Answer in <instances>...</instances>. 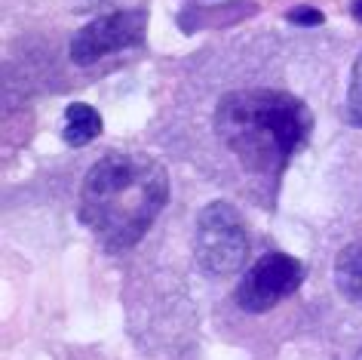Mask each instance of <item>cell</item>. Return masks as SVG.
Instances as JSON below:
<instances>
[{
  "mask_svg": "<svg viewBox=\"0 0 362 360\" xmlns=\"http://www.w3.org/2000/svg\"><path fill=\"white\" fill-rule=\"evenodd\" d=\"M62 136H65L71 148H83L93 139L102 136V117H98L93 105L71 102L65 111V133H62Z\"/></svg>",
  "mask_w": 362,
  "mask_h": 360,
  "instance_id": "obj_6",
  "label": "cell"
},
{
  "mask_svg": "<svg viewBox=\"0 0 362 360\" xmlns=\"http://www.w3.org/2000/svg\"><path fill=\"white\" fill-rule=\"evenodd\" d=\"M169 197V179L148 154H105L80 188V219L107 249L144 237Z\"/></svg>",
  "mask_w": 362,
  "mask_h": 360,
  "instance_id": "obj_1",
  "label": "cell"
},
{
  "mask_svg": "<svg viewBox=\"0 0 362 360\" xmlns=\"http://www.w3.org/2000/svg\"><path fill=\"white\" fill-rule=\"evenodd\" d=\"M286 19L292 25H304V28H310V25H322L325 16L316 10V6H295V10L286 13Z\"/></svg>",
  "mask_w": 362,
  "mask_h": 360,
  "instance_id": "obj_9",
  "label": "cell"
},
{
  "mask_svg": "<svg viewBox=\"0 0 362 360\" xmlns=\"http://www.w3.org/2000/svg\"><path fill=\"white\" fill-rule=\"evenodd\" d=\"M144 25H148V13L144 10H123V13H111L102 19L83 25L74 40H71V59L74 65H93V62L120 52L126 47L141 40Z\"/></svg>",
  "mask_w": 362,
  "mask_h": 360,
  "instance_id": "obj_5",
  "label": "cell"
},
{
  "mask_svg": "<svg viewBox=\"0 0 362 360\" xmlns=\"http://www.w3.org/2000/svg\"><path fill=\"white\" fill-rule=\"evenodd\" d=\"M313 114L283 89H240L215 108V133L228 151L255 176H279L304 148Z\"/></svg>",
  "mask_w": 362,
  "mask_h": 360,
  "instance_id": "obj_2",
  "label": "cell"
},
{
  "mask_svg": "<svg viewBox=\"0 0 362 360\" xmlns=\"http://www.w3.org/2000/svg\"><path fill=\"white\" fill-rule=\"evenodd\" d=\"M334 283L350 302H362V244L344 247L334 259Z\"/></svg>",
  "mask_w": 362,
  "mask_h": 360,
  "instance_id": "obj_7",
  "label": "cell"
},
{
  "mask_svg": "<svg viewBox=\"0 0 362 360\" xmlns=\"http://www.w3.org/2000/svg\"><path fill=\"white\" fill-rule=\"evenodd\" d=\"M197 265L212 277H230L249 256V234L243 215L230 203L215 201L197 215L194 237Z\"/></svg>",
  "mask_w": 362,
  "mask_h": 360,
  "instance_id": "obj_3",
  "label": "cell"
},
{
  "mask_svg": "<svg viewBox=\"0 0 362 360\" xmlns=\"http://www.w3.org/2000/svg\"><path fill=\"white\" fill-rule=\"evenodd\" d=\"M350 13H353V16H356V19L362 22V0H353V4H350Z\"/></svg>",
  "mask_w": 362,
  "mask_h": 360,
  "instance_id": "obj_10",
  "label": "cell"
},
{
  "mask_svg": "<svg viewBox=\"0 0 362 360\" xmlns=\"http://www.w3.org/2000/svg\"><path fill=\"white\" fill-rule=\"evenodd\" d=\"M304 281V265L295 256L286 253H264L255 265L243 274V281L237 283L233 299L243 311L261 314L276 308L286 296H292Z\"/></svg>",
  "mask_w": 362,
  "mask_h": 360,
  "instance_id": "obj_4",
  "label": "cell"
},
{
  "mask_svg": "<svg viewBox=\"0 0 362 360\" xmlns=\"http://www.w3.org/2000/svg\"><path fill=\"white\" fill-rule=\"evenodd\" d=\"M359 360H362V348H359Z\"/></svg>",
  "mask_w": 362,
  "mask_h": 360,
  "instance_id": "obj_11",
  "label": "cell"
},
{
  "mask_svg": "<svg viewBox=\"0 0 362 360\" xmlns=\"http://www.w3.org/2000/svg\"><path fill=\"white\" fill-rule=\"evenodd\" d=\"M347 111H350V120L362 127V56L356 59L353 65V74H350V93H347Z\"/></svg>",
  "mask_w": 362,
  "mask_h": 360,
  "instance_id": "obj_8",
  "label": "cell"
}]
</instances>
